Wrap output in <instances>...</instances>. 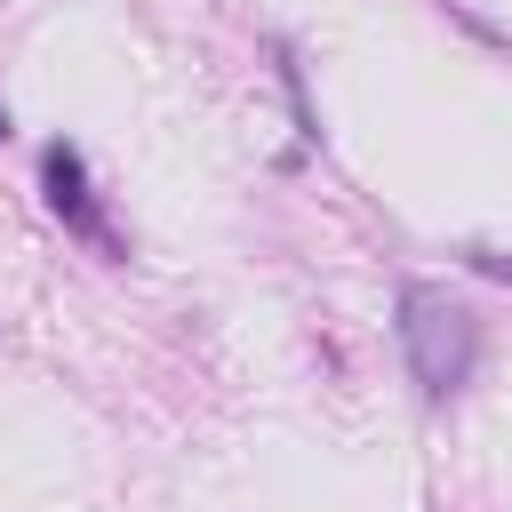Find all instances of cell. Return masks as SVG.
<instances>
[{
	"instance_id": "cell-4",
	"label": "cell",
	"mask_w": 512,
	"mask_h": 512,
	"mask_svg": "<svg viewBox=\"0 0 512 512\" xmlns=\"http://www.w3.org/2000/svg\"><path fill=\"white\" fill-rule=\"evenodd\" d=\"M0 144H8V112H0Z\"/></svg>"
},
{
	"instance_id": "cell-3",
	"label": "cell",
	"mask_w": 512,
	"mask_h": 512,
	"mask_svg": "<svg viewBox=\"0 0 512 512\" xmlns=\"http://www.w3.org/2000/svg\"><path fill=\"white\" fill-rule=\"evenodd\" d=\"M472 264H480V272H496V280H512V256H496V248H472Z\"/></svg>"
},
{
	"instance_id": "cell-1",
	"label": "cell",
	"mask_w": 512,
	"mask_h": 512,
	"mask_svg": "<svg viewBox=\"0 0 512 512\" xmlns=\"http://www.w3.org/2000/svg\"><path fill=\"white\" fill-rule=\"evenodd\" d=\"M400 352L424 400H456L480 368V312L432 280H400Z\"/></svg>"
},
{
	"instance_id": "cell-2",
	"label": "cell",
	"mask_w": 512,
	"mask_h": 512,
	"mask_svg": "<svg viewBox=\"0 0 512 512\" xmlns=\"http://www.w3.org/2000/svg\"><path fill=\"white\" fill-rule=\"evenodd\" d=\"M40 200H48V216L72 232V240H88L96 256H120V240H112V224H104V208H96V184H88V160H80V144H40Z\"/></svg>"
}]
</instances>
